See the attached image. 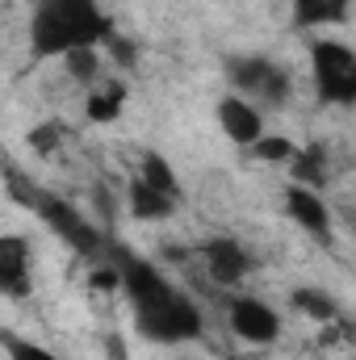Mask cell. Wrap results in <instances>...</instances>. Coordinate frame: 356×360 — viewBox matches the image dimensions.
<instances>
[{
  "mask_svg": "<svg viewBox=\"0 0 356 360\" xmlns=\"http://www.w3.org/2000/svg\"><path fill=\"white\" fill-rule=\"evenodd\" d=\"M113 264L122 272V289L134 306V327L139 335L155 340V344H189L201 335V314L197 306L172 289L160 269H151L147 260H134L126 252H113Z\"/></svg>",
  "mask_w": 356,
  "mask_h": 360,
  "instance_id": "1",
  "label": "cell"
},
{
  "mask_svg": "<svg viewBox=\"0 0 356 360\" xmlns=\"http://www.w3.org/2000/svg\"><path fill=\"white\" fill-rule=\"evenodd\" d=\"M109 34H113L109 17L101 13L96 0H38L34 21H30V46L42 59H51V55L63 59L68 51L96 46Z\"/></svg>",
  "mask_w": 356,
  "mask_h": 360,
  "instance_id": "2",
  "label": "cell"
},
{
  "mask_svg": "<svg viewBox=\"0 0 356 360\" xmlns=\"http://www.w3.org/2000/svg\"><path fill=\"white\" fill-rule=\"evenodd\" d=\"M310 72L314 89L327 105H356V51L344 42L319 38L310 42Z\"/></svg>",
  "mask_w": 356,
  "mask_h": 360,
  "instance_id": "3",
  "label": "cell"
},
{
  "mask_svg": "<svg viewBox=\"0 0 356 360\" xmlns=\"http://www.w3.org/2000/svg\"><path fill=\"white\" fill-rule=\"evenodd\" d=\"M231 84L239 92H248V96H256L268 109L285 105V96H289V76H285L272 59H265V55L235 59V63H231Z\"/></svg>",
  "mask_w": 356,
  "mask_h": 360,
  "instance_id": "4",
  "label": "cell"
},
{
  "mask_svg": "<svg viewBox=\"0 0 356 360\" xmlns=\"http://www.w3.org/2000/svg\"><path fill=\"white\" fill-rule=\"evenodd\" d=\"M38 214H42V222L46 226H55L63 239H68V248H76V252H84V256H96L101 248H105V239H101V231L84 222V214H76L68 201H59V197H42V193H34V197H25Z\"/></svg>",
  "mask_w": 356,
  "mask_h": 360,
  "instance_id": "5",
  "label": "cell"
},
{
  "mask_svg": "<svg viewBox=\"0 0 356 360\" xmlns=\"http://www.w3.org/2000/svg\"><path fill=\"white\" fill-rule=\"evenodd\" d=\"M227 314H231V331L248 344H276L281 340V314L260 297H235Z\"/></svg>",
  "mask_w": 356,
  "mask_h": 360,
  "instance_id": "6",
  "label": "cell"
},
{
  "mask_svg": "<svg viewBox=\"0 0 356 360\" xmlns=\"http://www.w3.org/2000/svg\"><path fill=\"white\" fill-rule=\"evenodd\" d=\"M201 260H205V269H210V276L218 285H239L252 272V256L235 239H205L201 243Z\"/></svg>",
  "mask_w": 356,
  "mask_h": 360,
  "instance_id": "7",
  "label": "cell"
},
{
  "mask_svg": "<svg viewBox=\"0 0 356 360\" xmlns=\"http://www.w3.org/2000/svg\"><path fill=\"white\" fill-rule=\"evenodd\" d=\"M285 210H289V218L302 226V231H310L314 239H327L331 235V214H327V205L319 201V193L310 188V184H289L285 188Z\"/></svg>",
  "mask_w": 356,
  "mask_h": 360,
  "instance_id": "8",
  "label": "cell"
},
{
  "mask_svg": "<svg viewBox=\"0 0 356 360\" xmlns=\"http://www.w3.org/2000/svg\"><path fill=\"white\" fill-rule=\"evenodd\" d=\"M218 122H222V130H227V139H235V143H260L265 139V117H260V109L256 105H248L243 96H227L222 105H218Z\"/></svg>",
  "mask_w": 356,
  "mask_h": 360,
  "instance_id": "9",
  "label": "cell"
},
{
  "mask_svg": "<svg viewBox=\"0 0 356 360\" xmlns=\"http://www.w3.org/2000/svg\"><path fill=\"white\" fill-rule=\"evenodd\" d=\"M0 293L4 297H25L30 293V248L17 235L0 239Z\"/></svg>",
  "mask_w": 356,
  "mask_h": 360,
  "instance_id": "10",
  "label": "cell"
},
{
  "mask_svg": "<svg viewBox=\"0 0 356 360\" xmlns=\"http://www.w3.org/2000/svg\"><path fill=\"white\" fill-rule=\"evenodd\" d=\"M172 210H177V197L160 193L155 184H147L143 176L130 180V214L139 222H164V218H172Z\"/></svg>",
  "mask_w": 356,
  "mask_h": 360,
  "instance_id": "11",
  "label": "cell"
},
{
  "mask_svg": "<svg viewBox=\"0 0 356 360\" xmlns=\"http://www.w3.org/2000/svg\"><path fill=\"white\" fill-rule=\"evenodd\" d=\"M293 21H298L302 30L348 21V0H293Z\"/></svg>",
  "mask_w": 356,
  "mask_h": 360,
  "instance_id": "12",
  "label": "cell"
},
{
  "mask_svg": "<svg viewBox=\"0 0 356 360\" xmlns=\"http://www.w3.org/2000/svg\"><path fill=\"white\" fill-rule=\"evenodd\" d=\"M293 310H302L306 319H314V323H336L340 319V306H336V297H327L323 289H293Z\"/></svg>",
  "mask_w": 356,
  "mask_h": 360,
  "instance_id": "13",
  "label": "cell"
},
{
  "mask_svg": "<svg viewBox=\"0 0 356 360\" xmlns=\"http://www.w3.org/2000/svg\"><path fill=\"white\" fill-rule=\"evenodd\" d=\"M122 105H126V84L109 80V84H101V89L89 96V117L92 122H113V117L122 113Z\"/></svg>",
  "mask_w": 356,
  "mask_h": 360,
  "instance_id": "14",
  "label": "cell"
},
{
  "mask_svg": "<svg viewBox=\"0 0 356 360\" xmlns=\"http://www.w3.org/2000/svg\"><path fill=\"white\" fill-rule=\"evenodd\" d=\"M293 180L298 184H323V176H327V155H323V147H302V151H293Z\"/></svg>",
  "mask_w": 356,
  "mask_h": 360,
  "instance_id": "15",
  "label": "cell"
},
{
  "mask_svg": "<svg viewBox=\"0 0 356 360\" xmlns=\"http://www.w3.org/2000/svg\"><path fill=\"white\" fill-rule=\"evenodd\" d=\"M139 176L147 180V184H155L160 193H168V197H180V184H177L172 164H168L164 155H155V151H147V155H143V164H139Z\"/></svg>",
  "mask_w": 356,
  "mask_h": 360,
  "instance_id": "16",
  "label": "cell"
},
{
  "mask_svg": "<svg viewBox=\"0 0 356 360\" xmlns=\"http://www.w3.org/2000/svg\"><path fill=\"white\" fill-rule=\"evenodd\" d=\"M63 68H68L72 80H96V72H101L96 46H76V51H68V55H63Z\"/></svg>",
  "mask_w": 356,
  "mask_h": 360,
  "instance_id": "17",
  "label": "cell"
},
{
  "mask_svg": "<svg viewBox=\"0 0 356 360\" xmlns=\"http://www.w3.org/2000/svg\"><path fill=\"white\" fill-rule=\"evenodd\" d=\"M293 151H298V147H293L289 139H281V134H265V139L256 143V155H260V160H293Z\"/></svg>",
  "mask_w": 356,
  "mask_h": 360,
  "instance_id": "18",
  "label": "cell"
},
{
  "mask_svg": "<svg viewBox=\"0 0 356 360\" xmlns=\"http://www.w3.org/2000/svg\"><path fill=\"white\" fill-rule=\"evenodd\" d=\"M4 344H8V360H63V356H55V352H46V348L21 344V340H13V335H4Z\"/></svg>",
  "mask_w": 356,
  "mask_h": 360,
  "instance_id": "19",
  "label": "cell"
},
{
  "mask_svg": "<svg viewBox=\"0 0 356 360\" xmlns=\"http://www.w3.org/2000/svg\"><path fill=\"white\" fill-rule=\"evenodd\" d=\"M55 143H59V126H42V130H34V134H30V147H38L42 155H51V151H55Z\"/></svg>",
  "mask_w": 356,
  "mask_h": 360,
  "instance_id": "20",
  "label": "cell"
}]
</instances>
